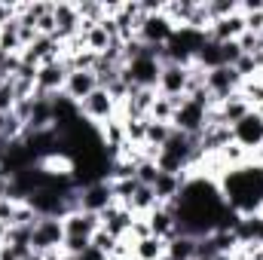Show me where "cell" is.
Wrapping results in <instances>:
<instances>
[{
  "instance_id": "d6a6232c",
  "label": "cell",
  "mask_w": 263,
  "mask_h": 260,
  "mask_svg": "<svg viewBox=\"0 0 263 260\" xmlns=\"http://www.w3.org/2000/svg\"><path fill=\"white\" fill-rule=\"evenodd\" d=\"M156 260H168V257H165V254H162V257H156Z\"/></svg>"
},
{
  "instance_id": "4316f807",
  "label": "cell",
  "mask_w": 263,
  "mask_h": 260,
  "mask_svg": "<svg viewBox=\"0 0 263 260\" xmlns=\"http://www.w3.org/2000/svg\"><path fill=\"white\" fill-rule=\"evenodd\" d=\"M25 260H46V254H40V251H31Z\"/></svg>"
},
{
  "instance_id": "8992f818",
  "label": "cell",
  "mask_w": 263,
  "mask_h": 260,
  "mask_svg": "<svg viewBox=\"0 0 263 260\" xmlns=\"http://www.w3.org/2000/svg\"><path fill=\"white\" fill-rule=\"evenodd\" d=\"M205 123H208V107H202V104H196V101L184 98V101L175 107L172 126H175L178 132L199 138V135H202V129H205Z\"/></svg>"
},
{
  "instance_id": "4dcf8cb0",
  "label": "cell",
  "mask_w": 263,
  "mask_h": 260,
  "mask_svg": "<svg viewBox=\"0 0 263 260\" xmlns=\"http://www.w3.org/2000/svg\"><path fill=\"white\" fill-rule=\"evenodd\" d=\"M254 114H257V117L263 120V104H260V107H254Z\"/></svg>"
},
{
  "instance_id": "cb8c5ba5",
  "label": "cell",
  "mask_w": 263,
  "mask_h": 260,
  "mask_svg": "<svg viewBox=\"0 0 263 260\" xmlns=\"http://www.w3.org/2000/svg\"><path fill=\"white\" fill-rule=\"evenodd\" d=\"M242 95H245V101H248L251 107H260L263 104V73L254 77V80H245V83H242Z\"/></svg>"
},
{
  "instance_id": "9c48e42d",
  "label": "cell",
  "mask_w": 263,
  "mask_h": 260,
  "mask_svg": "<svg viewBox=\"0 0 263 260\" xmlns=\"http://www.w3.org/2000/svg\"><path fill=\"white\" fill-rule=\"evenodd\" d=\"M52 15H55V40L70 43V40L80 37L83 22H80V12H77V3H67V0L52 3Z\"/></svg>"
},
{
  "instance_id": "5b68a950",
  "label": "cell",
  "mask_w": 263,
  "mask_h": 260,
  "mask_svg": "<svg viewBox=\"0 0 263 260\" xmlns=\"http://www.w3.org/2000/svg\"><path fill=\"white\" fill-rule=\"evenodd\" d=\"M190 89V65H175V62H165L159 70V83H156V92L165 95V98H184Z\"/></svg>"
},
{
  "instance_id": "603a6c76",
  "label": "cell",
  "mask_w": 263,
  "mask_h": 260,
  "mask_svg": "<svg viewBox=\"0 0 263 260\" xmlns=\"http://www.w3.org/2000/svg\"><path fill=\"white\" fill-rule=\"evenodd\" d=\"M172 117H175V104H172V98L156 95V101H153L147 120H153V123H172Z\"/></svg>"
},
{
  "instance_id": "44dd1931",
  "label": "cell",
  "mask_w": 263,
  "mask_h": 260,
  "mask_svg": "<svg viewBox=\"0 0 263 260\" xmlns=\"http://www.w3.org/2000/svg\"><path fill=\"white\" fill-rule=\"evenodd\" d=\"M165 257L168 260H196V239L193 236H172L165 242Z\"/></svg>"
},
{
  "instance_id": "5bb4252c",
  "label": "cell",
  "mask_w": 263,
  "mask_h": 260,
  "mask_svg": "<svg viewBox=\"0 0 263 260\" xmlns=\"http://www.w3.org/2000/svg\"><path fill=\"white\" fill-rule=\"evenodd\" d=\"M242 34H245V18H242V12H233V15L220 18V22H211L208 31H205V37L214 40V43H230V40H239Z\"/></svg>"
},
{
  "instance_id": "277c9868",
  "label": "cell",
  "mask_w": 263,
  "mask_h": 260,
  "mask_svg": "<svg viewBox=\"0 0 263 260\" xmlns=\"http://www.w3.org/2000/svg\"><path fill=\"white\" fill-rule=\"evenodd\" d=\"M205 89L211 92L214 104H220V101H227L230 95H236L242 89V77L236 73V67L230 65L211 67V70H205Z\"/></svg>"
},
{
  "instance_id": "4fadbf2b",
  "label": "cell",
  "mask_w": 263,
  "mask_h": 260,
  "mask_svg": "<svg viewBox=\"0 0 263 260\" xmlns=\"http://www.w3.org/2000/svg\"><path fill=\"white\" fill-rule=\"evenodd\" d=\"M98 89V77H95V70H70L65 80V89H62V95L70 98L73 104H80L83 98H89L92 92Z\"/></svg>"
},
{
  "instance_id": "30bf717a",
  "label": "cell",
  "mask_w": 263,
  "mask_h": 260,
  "mask_svg": "<svg viewBox=\"0 0 263 260\" xmlns=\"http://www.w3.org/2000/svg\"><path fill=\"white\" fill-rule=\"evenodd\" d=\"M233 141L239 147H245L248 153H257L263 147V120L251 110L248 117H242L236 126H233Z\"/></svg>"
},
{
  "instance_id": "f1b7e54d",
  "label": "cell",
  "mask_w": 263,
  "mask_h": 260,
  "mask_svg": "<svg viewBox=\"0 0 263 260\" xmlns=\"http://www.w3.org/2000/svg\"><path fill=\"white\" fill-rule=\"evenodd\" d=\"M214 260H236V254H214Z\"/></svg>"
},
{
  "instance_id": "7a4b0ae2",
  "label": "cell",
  "mask_w": 263,
  "mask_h": 260,
  "mask_svg": "<svg viewBox=\"0 0 263 260\" xmlns=\"http://www.w3.org/2000/svg\"><path fill=\"white\" fill-rule=\"evenodd\" d=\"M77 107H80V117H83L89 126H95V129H101L104 123H110V120L120 117V104H117V101L110 98V92L101 89V86H98L89 98H83Z\"/></svg>"
},
{
  "instance_id": "ac0fdd59",
  "label": "cell",
  "mask_w": 263,
  "mask_h": 260,
  "mask_svg": "<svg viewBox=\"0 0 263 260\" xmlns=\"http://www.w3.org/2000/svg\"><path fill=\"white\" fill-rule=\"evenodd\" d=\"M184 181H187V175H165V172H159V178L153 184V193L159 199V205H172L184 190Z\"/></svg>"
},
{
  "instance_id": "ffe728a7",
  "label": "cell",
  "mask_w": 263,
  "mask_h": 260,
  "mask_svg": "<svg viewBox=\"0 0 263 260\" xmlns=\"http://www.w3.org/2000/svg\"><path fill=\"white\" fill-rule=\"evenodd\" d=\"M156 205H159V199L153 193V187H144V184H138V190H135L132 199L126 202V208H129L132 214H138V217H147Z\"/></svg>"
},
{
  "instance_id": "836d02e7",
  "label": "cell",
  "mask_w": 263,
  "mask_h": 260,
  "mask_svg": "<svg viewBox=\"0 0 263 260\" xmlns=\"http://www.w3.org/2000/svg\"><path fill=\"white\" fill-rule=\"evenodd\" d=\"M260 169H263V162H260Z\"/></svg>"
},
{
  "instance_id": "7c38bea8",
  "label": "cell",
  "mask_w": 263,
  "mask_h": 260,
  "mask_svg": "<svg viewBox=\"0 0 263 260\" xmlns=\"http://www.w3.org/2000/svg\"><path fill=\"white\" fill-rule=\"evenodd\" d=\"M101 217V227L114 236V239H129V233H132V224H135V217L138 214H132L126 205H120V202H114L107 211H101L98 214Z\"/></svg>"
},
{
  "instance_id": "3957f363",
  "label": "cell",
  "mask_w": 263,
  "mask_h": 260,
  "mask_svg": "<svg viewBox=\"0 0 263 260\" xmlns=\"http://www.w3.org/2000/svg\"><path fill=\"white\" fill-rule=\"evenodd\" d=\"M62 245H65L62 217H37L31 224V251L49 254V251H62Z\"/></svg>"
},
{
  "instance_id": "6da1fadb",
  "label": "cell",
  "mask_w": 263,
  "mask_h": 260,
  "mask_svg": "<svg viewBox=\"0 0 263 260\" xmlns=\"http://www.w3.org/2000/svg\"><path fill=\"white\" fill-rule=\"evenodd\" d=\"M217 187H220L223 202L233 211H239V214L263 211V169L257 162H245V165H236V169L223 172Z\"/></svg>"
},
{
  "instance_id": "e0dca14e",
  "label": "cell",
  "mask_w": 263,
  "mask_h": 260,
  "mask_svg": "<svg viewBox=\"0 0 263 260\" xmlns=\"http://www.w3.org/2000/svg\"><path fill=\"white\" fill-rule=\"evenodd\" d=\"M251 110H254V107H251V104L245 101V95H242V89H239L236 95H230L227 101H220V104H217V114H220V120H223V126H230V129H233V126H236V123H239L242 117H248Z\"/></svg>"
},
{
  "instance_id": "52a82bcc",
  "label": "cell",
  "mask_w": 263,
  "mask_h": 260,
  "mask_svg": "<svg viewBox=\"0 0 263 260\" xmlns=\"http://www.w3.org/2000/svg\"><path fill=\"white\" fill-rule=\"evenodd\" d=\"M67 73H70V70H67L65 59L40 65V67H37V80H34V86H37V95H43V98H55V95H62Z\"/></svg>"
},
{
  "instance_id": "9a60e30c",
  "label": "cell",
  "mask_w": 263,
  "mask_h": 260,
  "mask_svg": "<svg viewBox=\"0 0 263 260\" xmlns=\"http://www.w3.org/2000/svg\"><path fill=\"white\" fill-rule=\"evenodd\" d=\"M62 224H65V236H83V239H92L101 230V217L89 214V211H80V208L65 214Z\"/></svg>"
},
{
  "instance_id": "484cf974",
  "label": "cell",
  "mask_w": 263,
  "mask_h": 260,
  "mask_svg": "<svg viewBox=\"0 0 263 260\" xmlns=\"http://www.w3.org/2000/svg\"><path fill=\"white\" fill-rule=\"evenodd\" d=\"M15 89H12V80H6L3 86H0V114H12V107H15Z\"/></svg>"
},
{
  "instance_id": "1f68e13d",
  "label": "cell",
  "mask_w": 263,
  "mask_h": 260,
  "mask_svg": "<svg viewBox=\"0 0 263 260\" xmlns=\"http://www.w3.org/2000/svg\"><path fill=\"white\" fill-rule=\"evenodd\" d=\"M196 260H214V257H196Z\"/></svg>"
},
{
  "instance_id": "d4e9b609",
  "label": "cell",
  "mask_w": 263,
  "mask_h": 260,
  "mask_svg": "<svg viewBox=\"0 0 263 260\" xmlns=\"http://www.w3.org/2000/svg\"><path fill=\"white\" fill-rule=\"evenodd\" d=\"M117 245H120V239H114L104 227L92 236V248H95V251H101L104 257H107V254H114V251H117Z\"/></svg>"
},
{
  "instance_id": "d6986e66",
  "label": "cell",
  "mask_w": 263,
  "mask_h": 260,
  "mask_svg": "<svg viewBox=\"0 0 263 260\" xmlns=\"http://www.w3.org/2000/svg\"><path fill=\"white\" fill-rule=\"evenodd\" d=\"M162 254H165V239H159L153 233L132 242V260H156Z\"/></svg>"
},
{
  "instance_id": "7402d4cb",
  "label": "cell",
  "mask_w": 263,
  "mask_h": 260,
  "mask_svg": "<svg viewBox=\"0 0 263 260\" xmlns=\"http://www.w3.org/2000/svg\"><path fill=\"white\" fill-rule=\"evenodd\" d=\"M135 178H138V184H144V187H153V184H156V178H159L156 159H153V156H144V159H138V162H135Z\"/></svg>"
},
{
  "instance_id": "f546056e",
  "label": "cell",
  "mask_w": 263,
  "mask_h": 260,
  "mask_svg": "<svg viewBox=\"0 0 263 260\" xmlns=\"http://www.w3.org/2000/svg\"><path fill=\"white\" fill-rule=\"evenodd\" d=\"M257 49H260V52H263V28H260V31H257Z\"/></svg>"
},
{
  "instance_id": "2e32d148",
  "label": "cell",
  "mask_w": 263,
  "mask_h": 260,
  "mask_svg": "<svg viewBox=\"0 0 263 260\" xmlns=\"http://www.w3.org/2000/svg\"><path fill=\"white\" fill-rule=\"evenodd\" d=\"M147 227H150V233L153 236H159V239H172V236H178V227H175V214H172V208L168 205H156L147 217Z\"/></svg>"
},
{
  "instance_id": "ba28073f",
  "label": "cell",
  "mask_w": 263,
  "mask_h": 260,
  "mask_svg": "<svg viewBox=\"0 0 263 260\" xmlns=\"http://www.w3.org/2000/svg\"><path fill=\"white\" fill-rule=\"evenodd\" d=\"M175 31H178V28H175L162 12H153V15H144V18H141V25H138V40H141L144 46H165Z\"/></svg>"
},
{
  "instance_id": "83f0119b",
  "label": "cell",
  "mask_w": 263,
  "mask_h": 260,
  "mask_svg": "<svg viewBox=\"0 0 263 260\" xmlns=\"http://www.w3.org/2000/svg\"><path fill=\"white\" fill-rule=\"evenodd\" d=\"M104 260H132V257H126V254H107Z\"/></svg>"
},
{
  "instance_id": "8fae6325",
  "label": "cell",
  "mask_w": 263,
  "mask_h": 260,
  "mask_svg": "<svg viewBox=\"0 0 263 260\" xmlns=\"http://www.w3.org/2000/svg\"><path fill=\"white\" fill-rule=\"evenodd\" d=\"M114 202H117V199L110 193V184H107V181H95V184L80 187V211L101 214V211H107Z\"/></svg>"
}]
</instances>
